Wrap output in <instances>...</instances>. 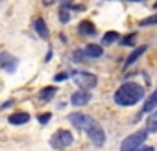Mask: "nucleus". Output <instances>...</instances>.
<instances>
[{
    "mask_svg": "<svg viewBox=\"0 0 157 151\" xmlns=\"http://www.w3.org/2000/svg\"><path fill=\"white\" fill-rule=\"evenodd\" d=\"M144 98V89L137 83H124L115 92V103L122 107H131Z\"/></svg>",
    "mask_w": 157,
    "mask_h": 151,
    "instance_id": "obj_2",
    "label": "nucleus"
},
{
    "mask_svg": "<svg viewBox=\"0 0 157 151\" xmlns=\"http://www.w3.org/2000/svg\"><path fill=\"white\" fill-rule=\"evenodd\" d=\"M8 122L11 125H22V123H28L30 122V114L28 112H13V114H10Z\"/></svg>",
    "mask_w": 157,
    "mask_h": 151,
    "instance_id": "obj_9",
    "label": "nucleus"
},
{
    "mask_svg": "<svg viewBox=\"0 0 157 151\" xmlns=\"http://www.w3.org/2000/svg\"><path fill=\"white\" fill-rule=\"evenodd\" d=\"M157 107V89L153 90V94L148 98V101H146V105H144V109H142V112H150V111H153Z\"/></svg>",
    "mask_w": 157,
    "mask_h": 151,
    "instance_id": "obj_14",
    "label": "nucleus"
},
{
    "mask_svg": "<svg viewBox=\"0 0 157 151\" xmlns=\"http://www.w3.org/2000/svg\"><path fill=\"white\" fill-rule=\"evenodd\" d=\"M155 8H157V4H155Z\"/></svg>",
    "mask_w": 157,
    "mask_h": 151,
    "instance_id": "obj_24",
    "label": "nucleus"
},
{
    "mask_svg": "<svg viewBox=\"0 0 157 151\" xmlns=\"http://www.w3.org/2000/svg\"><path fill=\"white\" fill-rule=\"evenodd\" d=\"M68 120H70V123H72L74 127L85 131L87 136L91 138V142H93L94 145L102 147V145L105 144V133H104L102 125H100L94 118H91V116H87V114H83V112H72V114H68Z\"/></svg>",
    "mask_w": 157,
    "mask_h": 151,
    "instance_id": "obj_1",
    "label": "nucleus"
},
{
    "mask_svg": "<svg viewBox=\"0 0 157 151\" xmlns=\"http://www.w3.org/2000/svg\"><path fill=\"white\" fill-rule=\"evenodd\" d=\"M50 116H52L50 112H44V114H41V116H39V122H41V123H46V122L50 120Z\"/></svg>",
    "mask_w": 157,
    "mask_h": 151,
    "instance_id": "obj_21",
    "label": "nucleus"
},
{
    "mask_svg": "<svg viewBox=\"0 0 157 151\" xmlns=\"http://www.w3.org/2000/svg\"><path fill=\"white\" fill-rule=\"evenodd\" d=\"M0 66H2L8 74H13L17 70V66H19V61H17V57L10 55L6 52H0Z\"/></svg>",
    "mask_w": 157,
    "mask_h": 151,
    "instance_id": "obj_6",
    "label": "nucleus"
},
{
    "mask_svg": "<svg viewBox=\"0 0 157 151\" xmlns=\"http://www.w3.org/2000/svg\"><path fill=\"white\" fill-rule=\"evenodd\" d=\"M91 101V94L85 92V90H78L70 96V103L76 105V107H82V105H87Z\"/></svg>",
    "mask_w": 157,
    "mask_h": 151,
    "instance_id": "obj_7",
    "label": "nucleus"
},
{
    "mask_svg": "<svg viewBox=\"0 0 157 151\" xmlns=\"http://www.w3.org/2000/svg\"><path fill=\"white\" fill-rule=\"evenodd\" d=\"M146 129H148L150 133H155V131H157V111L150 114V118H148V123H146Z\"/></svg>",
    "mask_w": 157,
    "mask_h": 151,
    "instance_id": "obj_16",
    "label": "nucleus"
},
{
    "mask_svg": "<svg viewBox=\"0 0 157 151\" xmlns=\"http://www.w3.org/2000/svg\"><path fill=\"white\" fill-rule=\"evenodd\" d=\"M56 92H57V89H56V87H44V89L41 90V94H39V100L48 101V100H52V98L56 96Z\"/></svg>",
    "mask_w": 157,
    "mask_h": 151,
    "instance_id": "obj_13",
    "label": "nucleus"
},
{
    "mask_svg": "<svg viewBox=\"0 0 157 151\" xmlns=\"http://www.w3.org/2000/svg\"><path fill=\"white\" fill-rule=\"evenodd\" d=\"M85 53H87V57L96 59V57H102L104 48H102V46H98V44H89V46L85 48Z\"/></svg>",
    "mask_w": 157,
    "mask_h": 151,
    "instance_id": "obj_10",
    "label": "nucleus"
},
{
    "mask_svg": "<svg viewBox=\"0 0 157 151\" xmlns=\"http://www.w3.org/2000/svg\"><path fill=\"white\" fill-rule=\"evenodd\" d=\"M144 52H146V46H139V48H135V50H133V52L129 53V57L126 59V63H124V64H126V66L133 64V63H135V61H137V59H139V57H140L142 53H144Z\"/></svg>",
    "mask_w": 157,
    "mask_h": 151,
    "instance_id": "obj_11",
    "label": "nucleus"
},
{
    "mask_svg": "<svg viewBox=\"0 0 157 151\" xmlns=\"http://www.w3.org/2000/svg\"><path fill=\"white\" fill-rule=\"evenodd\" d=\"M150 24H157V13L153 17H148V19L140 20V26H150Z\"/></svg>",
    "mask_w": 157,
    "mask_h": 151,
    "instance_id": "obj_20",
    "label": "nucleus"
},
{
    "mask_svg": "<svg viewBox=\"0 0 157 151\" xmlns=\"http://www.w3.org/2000/svg\"><path fill=\"white\" fill-rule=\"evenodd\" d=\"M68 76H70V74H67V72H63V74H59V76H56V79H57V81H63V79H67V78H68Z\"/></svg>",
    "mask_w": 157,
    "mask_h": 151,
    "instance_id": "obj_22",
    "label": "nucleus"
},
{
    "mask_svg": "<svg viewBox=\"0 0 157 151\" xmlns=\"http://www.w3.org/2000/svg\"><path fill=\"white\" fill-rule=\"evenodd\" d=\"M117 41H120V35H118L117 31H107V33L102 37V44H113V42H117Z\"/></svg>",
    "mask_w": 157,
    "mask_h": 151,
    "instance_id": "obj_15",
    "label": "nucleus"
},
{
    "mask_svg": "<svg viewBox=\"0 0 157 151\" xmlns=\"http://www.w3.org/2000/svg\"><path fill=\"white\" fill-rule=\"evenodd\" d=\"M74 81H76L78 87H80L82 90H85V92H89L91 89H94L96 83H98L96 76L91 74V72H76L74 74Z\"/></svg>",
    "mask_w": 157,
    "mask_h": 151,
    "instance_id": "obj_4",
    "label": "nucleus"
},
{
    "mask_svg": "<svg viewBox=\"0 0 157 151\" xmlns=\"http://www.w3.org/2000/svg\"><path fill=\"white\" fill-rule=\"evenodd\" d=\"M72 142H74L72 133H70V131H65V129L56 131V134L50 138V145H52L54 149H65V147H68Z\"/></svg>",
    "mask_w": 157,
    "mask_h": 151,
    "instance_id": "obj_5",
    "label": "nucleus"
},
{
    "mask_svg": "<svg viewBox=\"0 0 157 151\" xmlns=\"http://www.w3.org/2000/svg\"><path fill=\"white\" fill-rule=\"evenodd\" d=\"M33 28H35V33L41 37V39H48L50 37V31H48V26H46V22H44V19H35V22H33Z\"/></svg>",
    "mask_w": 157,
    "mask_h": 151,
    "instance_id": "obj_8",
    "label": "nucleus"
},
{
    "mask_svg": "<svg viewBox=\"0 0 157 151\" xmlns=\"http://www.w3.org/2000/svg\"><path fill=\"white\" fill-rule=\"evenodd\" d=\"M146 136H148L146 131H137V133H133V134H129L128 138L122 140L120 149L122 151H137L139 147H142V142L146 140Z\"/></svg>",
    "mask_w": 157,
    "mask_h": 151,
    "instance_id": "obj_3",
    "label": "nucleus"
},
{
    "mask_svg": "<svg viewBox=\"0 0 157 151\" xmlns=\"http://www.w3.org/2000/svg\"><path fill=\"white\" fill-rule=\"evenodd\" d=\"M59 20H61L63 24H67V22L70 20V13H68V6H67V4L61 6V9H59Z\"/></svg>",
    "mask_w": 157,
    "mask_h": 151,
    "instance_id": "obj_17",
    "label": "nucleus"
},
{
    "mask_svg": "<svg viewBox=\"0 0 157 151\" xmlns=\"http://www.w3.org/2000/svg\"><path fill=\"white\" fill-rule=\"evenodd\" d=\"M135 41H137V33H129V35H126V37L120 39V42L124 46H135Z\"/></svg>",
    "mask_w": 157,
    "mask_h": 151,
    "instance_id": "obj_18",
    "label": "nucleus"
},
{
    "mask_svg": "<svg viewBox=\"0 0 157 151\" xmlns=\"http://www.w3.org/2000/svg\"><path fill=\"white\" fill-rule=\"evenodd\" d=\"M80 33H82V35H94V33H96L94 24H93L91 20H83V22H80Z\"/></svg>",
    "mask_w": 157,
    "mask_h": 151,
    "instance_id": "obj_12",
    "label": "nucleus"
},
{
    "mask_svg": "<svg viewBox=\"0 0 157 151\" xmlns=\"http://www.w3.org/2000/svg\"><path fill=\"white\" fill-rule=\"evenodd\" d=\"M85 57H87L85 50H76L74 52V61H85Z\"/></svg>",
    "mask_w": 157,
    "mask_h": 151,
    "instance_id": "obj_19",
    "label": "nucleus"
},
{
    "mask_svg": "<svg viewBox=\"0 0 157 151\" xmlns=\"http://www.w3.org/2000/svg\"><path fill=\"white\" fill-rule=\"evenodd\" d=\"M137 151H153V147H151V145H142V147H139Z\"/></svg>",
    "mask_w": 157,
    "mask_h": 151,
    "instance_id": "obj_23",
    "label": "nucleus"
}]
</instances>
